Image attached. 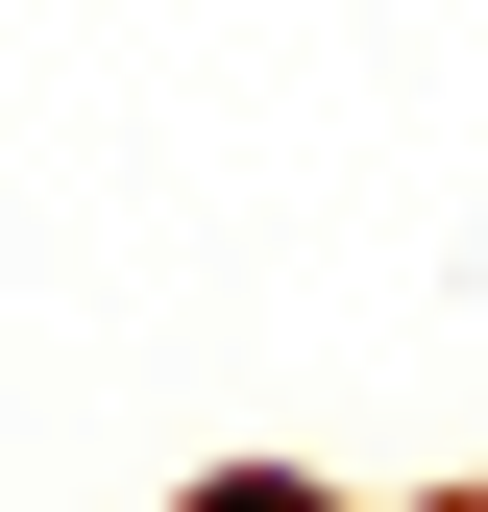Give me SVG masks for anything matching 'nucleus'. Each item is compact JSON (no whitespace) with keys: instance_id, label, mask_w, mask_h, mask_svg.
<instances>
[{"instance_id":"nucleus-1","label":"nucleus","mask_w":488,"mask_h":512,"mask_svg":"<svg viewBox=\"0 0 488 512\" xmlns=\"http://www.w3.org/2000/svg\"><path fill=\"white\" fill-rule=\"evenodd\" d=\"M171 512H342V488H293V464H220V488H171Z\"/></svg>"}]
</instances>
